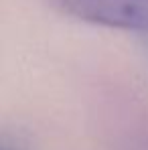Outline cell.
Listing matches in <instances>:
<instances>
[{"label": "cell", "mask_w": 148, "mask_h": 150, "mask_svg": "<svg viewBox=\"0 0 148 150\" xmlns=\"http://www.w3.org/2000/svg\"><path fill=\"white\" fill-rule=\"evenodd\" d=\"M57 4L73 18L89 25L148 33V0H57Z\"/></svg>", "instance_id": "obj_1"}]
</instances>
